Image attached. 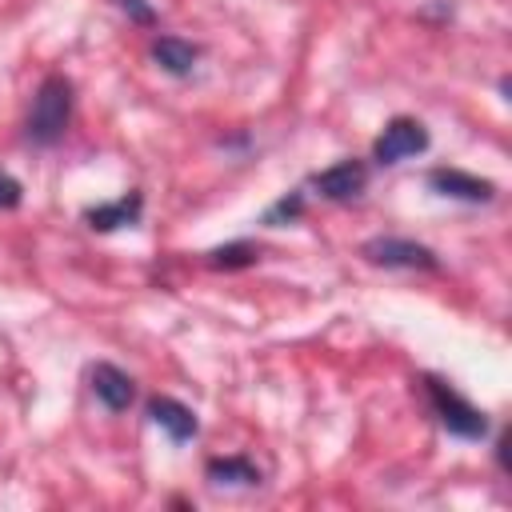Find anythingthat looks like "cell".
Instances as JSON below:
<instances>
[{
	"label": "cell",
	"instance_id": "cell-1",
	"mask_svg": "<svg viewBox=\"0 0 512 512\" xmlns=\"http://www.w3.org/2000/svg\"><path fill=\"white\" fill-rule=\"evenodd\" d=\"M68 120H72V84L64 76H44L28 112V140L48 148L68 132Z\"/></svg>",
	"mask_w": 512,
	"mask_h": 512
},
{
	"label": "cell",
	"instance_id": "cell-2",
	"mask_svg": "<svg viewBox=\"0 0 512 512\" xmlns=\"http://www.w3.org/2000/svg\"><path fill=\"white\" fill-rule=\"evenodd\" d=\"M424 396H428V404H432V412H436V420L452 432V436H464V440H480L484 432H488V420H484V412L476 408V404H468L452 384H444V380H436V376H424Z\"/></svg>",
	"mask_w": 512,
	"mask_h": 512
},
{
	"label": "cell",
	"instance_id": "cell-3",
	"mask_svg": "<svg viewBox=\"0 0 512 512\" xmlns=\"http://www.w3.org/2000/svg\"><path fill=\"white\" fill-rule=\"evenodd\" d=\"M360 256L368 264H380V268H424V272L440 268L432 248H424L416 240H404V236H372V240H364Z\"/></svg>",
	"mask_w": 512,
	"mask_h": 512
},
{
	"label": "cell",
	"instance_id": "cell-4",
	"mask_svg": "<svg viewBox=\"0 0 512 512\" xmlns=\"http://www.w3.org/2000/svg\"><path fill=\"white\" fill-rule=\"evenodd\" d=\"M424 148H428V128H424L420 120H412V116H396V120H388L384 132L376 136L372 160H376V164H400V160H408V156H416V152H424Z\"/></svg>",
	"mask_w": 512,
	"mask_h": 512
},
{
	"label": "cell",
	"instance_id": "cell-5",
	"mask_svg": "<svg viewBox=\"0 0 512 512\" xmlns=\"http://www.w3.org/2000/svg\"><path fill=\"white\" fill-rule=\"evenodd\" d=\"M428 188L436 196H448V200H468V204H488L496 196V184L484 180V176H472V172H460V168H432L428 172Z\"/></svg>",
	"mask_w": 512,
	"mask_h": 512
},
{
	"label": "cell",
	"instance_id": "cell-6",
	"mask_svg": "<svg viewBox=\"0 0 512 512\" xmlns=\"http://www.w3.org/2000/svg\"><path fill=\"white\" fill-rule=\"evenodd\" d=\"M364 184H368V168L360 160H340V164H332V168L312 176V188L324 200H352V196L364 192Z\"/></svg>",
	"mask_w": 512,
	"mask_h": 512
},
{
	"label": "cell",
	"instance_id": "cell-7",
	"mask_svg": "<svg viewBox=\"0 0 512 512\" xmlns=\"http://www.w3.org/2000/svg\"><path fill=\"white\" fill-rule=\"evenodd\" d=\"M148 420H152L156 428H164L176 444L192 440V436H196V428H200L196 412H192L188 404L172 400V396H152V400H148Z\"/></svg>",
	"mask_w": 512,
	"mask_h": 512
},
{
	"label": "cell",
	"instance_id": "cell-8",
	"mask_svg": "<svg viewBox=\"0 0 512 512\" xmlns=\"http://www.w3.org/2000/svg\"><path fill=\"white\" fill-rule=\"evenodd\" d=\"M92 392H96V400H100L104 408H112V412H124V408L136 400L132 376L120 372L116 364H96V368H92Z\"/></svg>",
	"mask_w": 512,
	"mask_h": 512
},
{
	"label": "cell",
	"instance_id": "cell-9",
	"mask_svg": "<svg viewBox=\"0 0 512 512\" xmlns=\"http://www.w3.org/2000/svg\"><path fill=\"white\" fill-rule=\"evenodd\" d=\"M84 220H88V228H96V232L128 228V224L140 220V192H128V196H120V200H112V204H96V208L84 212Z\"/></svg>",
	"mask_w": 512,
	"mask_h": 512
},
{
	"label": "cell",
	"instance_id": "cell-10",
	"mask_svg": "<svg viewBox=\"0 0 512 512\" xmlns=\"http://www.w3.org/2000/svg\"><path fill=\"white\" fill-rule=\"evenodd\" d=\"M152 60L172 76H188L196 68V60H200V48L180 40V36H156L152 40Z\"/></svg>",
	"mask_w": 512,
	"mask_h": 512
},
{
	"label": "cell",
	"instance_id": "cell-11",
	"mask_svg": "<svg viewBox=\"0 0 512 512\" xmlns=\"http://www.w3.org/2000/svg\"><path fill=\"white\" fill-rule=\"evenodd\" d=\"M208 480L212 484H236V488H252L260 484V468L244 456H216L208 460Z\"/></svg>",
	"mask_w": 512,
	"mask_h": 512
},
{
	"label": "cell",
	"instance_id": "cell-12",
	"mask_svg": "<svg viewBox=\"0 0 512 512\" xmlns=\"http://www.w3.org/2000/svg\"><path fill=\"white\" fill-rule=\"evenodd\" d=\"M256 260H260V252H256V244H248V240H232V244L208 252V264H212V268H248V264H256Z\"/></svg>",
	"mask_w": 512,
	"mask_h": 512
},
{
	"label": "cell",
	"instance_id": "cell-13",
	"mask_svg": "<svg viewBox=\"0 0 512 512\" xmlns=\"http://www.w3.org/2000/svg\"><path fill=\"white\" fill-rule=\"evenodd\" d=\"M304 212V196L300 192H292V196H284V200H276L268 212H264V224H272V228H280V224H288V220H296Z\"/></svg>",
	"mask_w": 512,
	"mask_h": 512
},
{
	"label": "cell",
	"instance_id": "cell-14",
	"mask_svg": "<svg viewBox=\"0 0 512 512\" xmlns=\"http://www.w3.org/2000/svg\"><path fill=\"white\" fill-rule=\"evenodd\" d=\"M20 196H24V192H20V180H16V176H8V172L0 168V208H16V204H20Z\"/></svg>",
	"mask_w": 512,
	"mask_h": 512
},
{
	"label": "cell",
	"instance_id": "cell-15",
	"mask_svg": "<svg viewBox=\"0 0 512 512\" xmlns=\"http://www.w3.org/2000/svg\"><path fill=\"white\" fill-rule=\"evenodd\" d=\"M120 8H124L132 20H140V24H152V20H156V16H152V8H144L140 0H120Z\"/></svg>",
	"mask_w": 512,
	"mask_h": 512
}]
</instances>
